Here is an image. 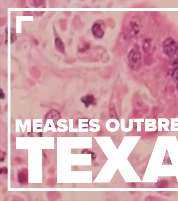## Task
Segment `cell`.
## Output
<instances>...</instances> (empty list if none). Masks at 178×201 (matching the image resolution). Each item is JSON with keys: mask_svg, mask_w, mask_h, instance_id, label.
<instances>
[{"mask_svg": "<svg viewBox=\"0 0 178 201\" xmlns=\"http://www.w3.org/2000/svg\"><path fill=\"white\" fill-rule=\"evenodd\" d=\"M150 42L149 40H147L144 43V44L143 47L144 51H148L149 50L151 45Z\"/></svg>", "mask_w": 178, "mask_h": 201, "instance_id": "5b68a950", "label": "cell"}, {"mask_svg": "<svg viewBox=\"0 0 178 201\" xmlns=\"http://www.w3.org/2000/svg\"><path fill=\"white\" fill-rule=\"evenodd\" d=\"M92 32L94 35L97 38H101L104 35V32L99 24L95 23L92 28Z\"/></svg>", "mask_w": 178, "mask_h": 201, "instance_id": "3957f363", "label": "cell"}, {"mask_svg": "<svg viewBox=\"0 0 178 201\" xmlns=\"http://www.w3.org/2000/svg\"><path fill=\"white\" fill-rule=\"evenodd\" d=\"M141 56L139 52L135 50L130 51L128 56V60L131 65L134 68H138L141 64Z\"/></svg>", "mask_w": 178, "mask_h": 201, "instance_id": "7a4b0ae2", "label": "cell"}, {"mask_svg": "<svg viewBox=\"0 0 178 201\" xmlns=\"http://www.w3.org/2000/svg\"><path fill=\"white\" fill-rule=\"evenodd\" d=\"M177 88H178L177 89H178V86H177Z\"/></svg>", "mask_w": 178, "mask_h": 201, "instance_id": "8992f818", "label": "cell"}, {"mask_svg": "<svg viewBox=\"0 0 178 201\" xmlns=\"http://www.w3.org/2000/svg\"><path fill=\"white\" fill-rule=\"evenodd\" d=\"M162 47L164 53L168 57L173 58L176 55L178 50V44L173 38L166 39L163 44Z\"/></svg>", "mask_w": 178, "mask_h": 201, "instance_id": "6da1fadb", "label": "cell"}, {"mask_svg": "<svg viewBox=\"0 0 178 201\" xmlns=\"http://www.w3.org/2000/svg\"><path fill=\"white\" fill-rule=\"evenodd\" d=\"M171 77L174 81H178V68L175 69L174 70L171 75Z\"/></svg>", "mask_w": 178, "mask_h": 201, "instance_id": "277c9868", "label": "cell"}]
</instances>
